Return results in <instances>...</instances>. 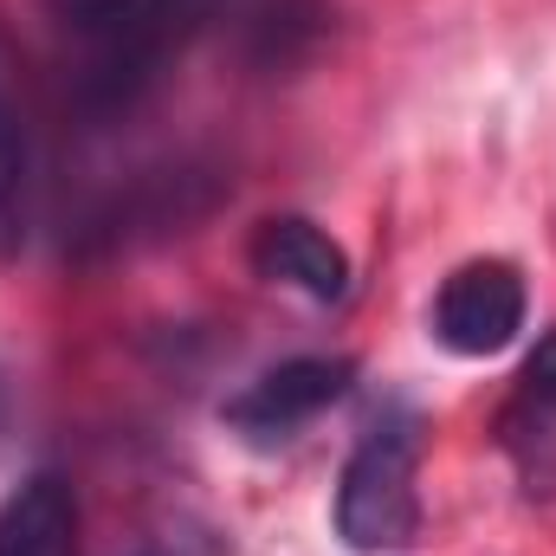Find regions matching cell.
<instances>
[{
	"label": "cell",
	"instance_id": "cell-1",
	"mask_svg": "<svg viewBox=\"0 0 556 556\" xmlns=\"http://www.w3.org/2000/svg\"><path fill=\"white\" fill-rule=\"evenodd\" d=\"M39 20L52 33L65 104L91 130L124 124L188 46L162 0H39Z\"/></svg>",
	"mask_w": 556,
	"mask_h": 556
},
{
	"label": "cell",
	"instance_id": "cell-2",
	"mask_svg": "<svg viewBox=\"0 0 556 556\" xmlns=\"http://www.w3.org/2000/svg\"><path fill=\"white\" fill-rule=\"evenodd\" d=\"M420 453H427V420L408 402L376 408L337 479V538L350 551L389 556L420 538Z\"/></svg>",
	"mask_w": 556,
	"mask_h": 556
},
{
	"label": "cell",
	"instance_id": "cell-3",
	"mask_svg": "<svg viewBox=\"0 0 556 556\" xmlns=\"http://www.w3.org/2000/svg\"><path fill=\"white\" fill-rule=\"evenodd\" d=\"M525 317H531V291L511 260H466L440 278V291L427 304V337L446 356L485 363L525 337Z\"/></svg>",
	"mask_w": 556,
	"mask_h": 556
},
{
	"label": "cell",
	"instance_id": "cell-4",
	"mask_svg": "<svg viewBox=\"0 0 556 556\" xmlns=\"http://www.w3.org/2000/svg\"><path fill=\"white\" fill-rule=\"evenodd\" d=\"M350 382H356V363L350 356H285L266 376H253L220 408V420L247 446H285V440H298L324 408H337L350 395Z\"/></svg>",
	"mask_w": 556,
	"mask_h": 556
},
{
	"label": "cell",
	"instance_id": "cell-5",
	"mask_svg": "<svg viewBox=\"0 0 556 556\" xmlns=\"http://www.w3.org/2000/svg\"><path fill=\"white\" fill-rule=\"evenodd\" d=\"M247 266L266 278V285H285V291H304L311 304H343L350 298V253L330 227H317L311 214H266L247 240Z\"/></svg>",
	"mask_w": 556,
	"mask_h": 556
},
{
	"label": "cell",
	"instance_id": "cell-6",
	"mask_svg": "<svg viewBox=\"0 0 556 556\" xmlns=\"http://www.w3.org/2000/svg\"><path fill=\"white\" fill-rule=\"evenodd\" d=\"M498 446L518 459V472L531 485L556 479V330L538 337V350L525 356V369L511 382V402L498 415Z\"/></svg>",
	"mask_w": 556,
	"mask_h": 556
},
{
	"label": "cell",
	"instance_id": "cell-7",
	"mask_svg": "<svg viewBox=\"0 0 556 556\" xmlns=\"http://www.w3.org/2000/svg\"><path fill=\"white\" fill-rule=\"evenodd\" d=\"M0 556H78V498L59 472H26L0 498Z\"/></svg>",
	"mask_w": 556,
	"mask_h": 556
},
{
	"label": "cell",
	"instance_id": "cell-8",
	"mask_svg": "<svg viewBox=\"0 0 556 556\" xmlns=\"http://www.w3.org/2000/svg\"><path fill=\"white\" fill-rule=\"evenodd\" d=\"M26 188H33L26 130H20V117H13V104L0 91V266L20 260V247H26Z\"/></svg>",
	"mask_w": 556,
	"mask_h": 556
},
{
	"label": "cell",
	"instance_id": "cell-9",
	"mask_svg": "<svg viewBox=\"0 0 556 556\" xmlns=\"http://www.w3.org/2000/svg\"><path fill=\"white\" fill-rule=\"evenodd\" d=\"M162 7L175 13V26H181L188 39H194V33H201V26H207L214 13H220V0H162Z\"/></svg>",
	"mask_w": 556,
	"mask_h": 556
}]
</instances>
